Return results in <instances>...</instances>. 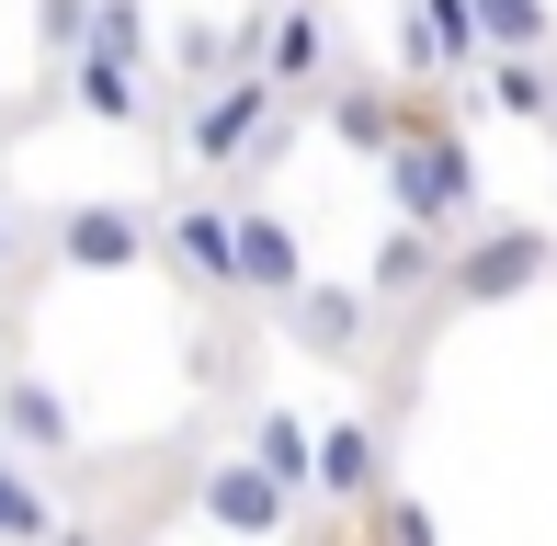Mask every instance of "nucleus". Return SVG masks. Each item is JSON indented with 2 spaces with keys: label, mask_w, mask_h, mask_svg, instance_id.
I'll return each mask as SVG.
<instances>
[{
  "label": "nucleus",
  "mask_w": 557,
  "mask_h": 546,
  "mask_svg": "<svg viewBox=\"0 0 557 546\" xmlns=\"http://www.w3.org/2000/svg\"><path fill=\"white\" fill-rule=\"evenodd\" d=\"M387 206L398 216H410V228H467V216H478V160H467V137H455V126H410V137H398L387 148Z\"/></svg>",
  "instance_id": "f257e3e1"
},
{
  "label": "nucleus",
  "mask_w": 557,
  "mask_h": 546,
  "mask_svg": "<svg viewBox=\"0 0 557 546\" xmlns=\"http://www.w3.org/2000/svg\"><path fill=\"white\" fill-rule=\"evenodd\" d=\"M546 262H557V239H546V228H490V239H467V251H455V296H467V308H490V296H523Z\"/></svg>",
  "instance_id": "f03ea898"
},
{
  "label": "nucleus",
  "mask_w": 557,
  "mask_h": 546,
  "mask_svg": "<svg viewBox=\"0 0 557 546\" xmlns=\"http://www.w3.org/2000/svg\"><path fill=\"white\" fill-rule=\"evenodd\" d=\"M273 114H285V91H273L262 69H227V80H216V103L194 114V160H239V148L262 137Z\"/></svg>",
  "instance_id": "7ed1b4c3"
},
{
  "label": "nucleus",
  "mask_w": 557,
  "mask_h": 546,
  "mask_svg": "<svg viewBox=\"0 0 557 546\" xmlns=\"http://www.w3.org/2000/svg\"><path fill=\"white\" fill-rule=\"evenodd\" d=\"M285 501H296V489L273 479L262 456H227L216 479H206V512H216L227 535H285Z\"/></svg>",
  "instance_id": "20e7f679"
},
{
  "label": "nucleus",
  "mask_w": 557,
  "mask_h": 546,
  "mask_svg": "<svg viewBox=\"0 0 557 546\" xmlns=\"http://www.w3.org/2000/svg\"><path fill=\"white\" fill-rule=\"evenodd\" d=\"M148 251V216H125V206H69L58 216V262L69 273H125Z\"/></svg>",
  "instance_id": "39448f33"
},
{
  "label": "nucleus",
  "mask_w": 557,
  "mask_h": 546,
  "mask_svg": "<svg viewBox=\"0 0 557 546\" xmlns=\"http://www.w3.org/2000/svg\"><path fill=\"white\" fill-rule=\"evenodd\" d=\"M364 319H375V296H364V285H296V296H285V331L308 342V353H331V364L364 342Z\"/></svg>",
  "instance_id": "423d86ee"
},
{
  "label": "nucleus",
  "mask_w": 557,
  "mask_h": 546,
  "mask_svg": "<svg viewBox=\"0 0 557 546\" xmlns=\"http://www.w3.org/2000/svg\"><path fill=\"white\" fill-rule=\"evenodd\" d=\"M250 58H262V80L273 91H296V80H319V58H331V35H319V12H250Z\"/></svg>",
  "instance_id": "0eeeda50"
},
{
  "label": "nucleus",
  "mask_w": 557,
  "mask_h": 546,
  "mask_svg": "<svg viewBox=\"0 0 557 546\" xmlns=\"http://www.w3.org/2000/svg\"><path fill=\"white\" fill-rule=\"evenodd\" d=\"M69 103H81V114H103V126H148L137 58H114V46H81V58H69Z\"/></svg>",
  "instance_id": "6e6552de"
},
{
  "label": "nucleus",
  "mask_w": 557,
  "mask_h": 546,
  "mask_svg": "<svg viewBox=\"0 0 557 546\" xmlns=\"http://www.w3.org/2000/svg\"><path fill=\"white\" fill-rule=\"evenodd\" d=\"M239 285H262V296H296V285H308V251H296V228H285V216H262V206L239 216Z\"/></svg>",
  "instance_id": "1a4fd4ad"
},
{
  "label": "nucleus",
  "mask_w": 557,
  "mask_h": 546,
  "mask_svg": "<svg viewBox=\"0 0 557 546\" xmlns=\"http://www.w3.org/2000/svg\"><path fill=\"white\" fill-rule=\"evenodd\" d=\"M171 251H183V273H194V285H239V216L183 206V216H171Z\"/></svg>",
  "instance_id": "9d476101"
},
{
  "label": "nucleus",
  "mask_w": 557,
  "mask_h": 546,
  "mask_svg": "<svg viewBox=\"0 0 557 546\" xmlns=\"http://www.w3.org/2000/svg\"><path fill=\"white\" fill-rule=\"evenodd\" d=\"M331 137H342V148H364V160H387V148L410 137V114H398L387 91L364 80V91H331Z\"/></svg>",
  "instance_id": "9b49d317"
},
{
  "label": "nucleus",
  "mask_w": 557,
  "mask_h": 546,
  "mask_svg": "<svg viewBox=\"0 0 557 546\" xmlns=\"http://www.w3.org/2000/svg\"><path fill=\"white\" fill-rule=\"evenodd\" d=\"M421 285H433V228H410V216H398V239L364 262V296H375V308H398V296H421Z\"/></svg>",
  "instance_id": "f8f14e48"
},
{
  "label": "nucleus",
  "mask_w": 557,
  "mask_h": 546,
  "mask_svg": "<svg viewBox=\"0 0 557 546\" xmlns=\"http://www.w3.org/2000/svg\"><path fill=\"white\" fill-rule=\"evenodd\" d=\"M0 421H12L35 456H69V410H58V387H46V376H0Z\"/></svg>",
  "instance_id": "ddd939ff"
},
{
  "label": "nucleus",
  "mask_w": 557,
  "mask_h": 546,
  "mask_svg": "<svg viewBox=\"0 0 557 546\" xmlns=\"http://www.w3.org/2000/svg\"><path fill=\"white\" fill-rule=\"evenodd\" d=\"M478 46H500V58H546V46H557V12H546V0H478Z\"/></svg>",
  "instance_id": "4468645a"
},
{
  "label": "nucleus",
  "mask_w": 557,
  "mask_h": 546,
  "mask_svg": "<svg viewBox=\"0 0 557 546\" xmlns=\"http://www.w3.org/2000/svg\"><path fill=\"white\" fill-rule=\"evenodd\" d=\"M250 456H262L285 489H308V479H319V444H308V421H296V410H262V421H250Z\"/></svg>",
  "instance_id": "2eb2a0df"
},
{
  "label": "nucleus",
  "mask_w": 557,
  "mask_h": 546,
  "mask_svg": "<svg viewBox=\"0 0 557 546\" xmlns=\"http://www.w3.org/2000/svg\"><path fill=\"white\" fill-rule=\"evenodd\" d=\"M319 479H331L342 501H364V489H375V433H364V421H342V433H319Z\"/></svg>",
  "instance_id": "dca6fc26"
},
{
  "label": "nucleus",
  "mask_w": 557,
  "mask_h": 546,
  "mask_svg": "<svg viewBox=\"0 0 557 546\" xmlns=\"http://www.w3.org/2000/svg\"><path fill=\"white\" fill-rule=\"evenodd\" d=\"M421 35H433V58L444 69H478V58H490V46H478V0H421Z\"/></svg>",
  "instance_id": "f3484780"
},
{
  "label": "nucleus",
  "mask_w": 557,
  "mask_h": 546,
  "mask_svg": "<svg viewBox=\"0 0 557 546\" xmlns=\"http://www.w3.org/2000/svg\"><path fill=\"white\" fill-rule=\"evenodd\" d=\"M490 103H500V114H523V126H557V91H546V69H535V58H500V69H490Z\"/></svg>",
  "instance_id": "a211bd4d"
},
{
  "label": "nucleus",
  "mask_w": 557,
  "mask_h": 546,
  "mask_svg": "<svg viewBox=\"0 0 557 546\" xmlns=\"http://www.w3.org/2000/svg\"><path fill=\"white\" fill-rule=\"evenodd\" d=\"M91 46H114V58H148V12H137V0H91Z\"/></svg>",
  "instance_id": "6ab92c4d"
},
{
  "label": "nucleus",
  "mask_w": 557,
  "mask_h": 546,
  "mask_svg": "<svg viewBox=\"0 0 557 546\" xmlns=\"http://www.w3.org/2000/svg\"><path fill=\"white\" fill-rule=\"evenodd\" d=\"M35 35L58 46V58H81L91 46V0H35Z\"/></svg>",
  "instance_id": "aec40b11"
},
{
  "label": "nucleus",
  "mask_w": 557,
  "mask_h": 546,
  "mask_svg": "<svg viewBox=\"0 0 557 546\" xmlns=\"http://www.w3.org/2000/svg\"><path fill=\"white\" fill-rule=\"evenodd\" d=\"M387 546H433V512H421V501H398V512H387Z\"/></svg>",
  "instance_id": "412c9836"
},
{
  "label": "nucleus",
  "mask_w": 557,
  "mask_h": 546,
  "mask_svg": "<svg viewBox=\"0 0 557 546\" xmlns=\"http://www.w3.org/2000/svg\"><path fill=\"white\" fill-rule=\"evenodd\" d=\"M46 546H91V535H81V524H58V535H46Z\"/></svg>",
  "instance_id": "4be33fe9"
},
{
  "label": "nucleus",
  "mask_w": 557,
  "mask_h": 546,
  "mask_svg": "<svg viewBox=\"0 0 557 546\" xmlns=\"http://www.w3.org/2000/svg\"><path fill=\"white\" fill-rule=\"evenodd\" d=\"M0 251H12V216H0Z\"/></svg>",
  "instance_id": "5701e85b"
}]
</instances>
